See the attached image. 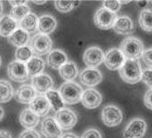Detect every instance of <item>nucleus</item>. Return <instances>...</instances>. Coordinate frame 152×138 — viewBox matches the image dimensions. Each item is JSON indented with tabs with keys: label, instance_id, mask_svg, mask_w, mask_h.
I'll return each instance as SVG.
<instances>
[{
	"label": "nucleus",
	"instance_id": "2f4dec72",
	"mask_svg": "<svg viewBox=\"0 0 152 138\" xmlns=\"http://www.w3.org/2000/svg\"><path fill=\"white\" fill-rule=\"evenodd\" d=\"M80 4V1H61V0H57V1L54 2L56 10L62 13L71 12L73 9L77 8Z\"/></svg>",
	"mask_w": 152,
	"mask_h": 138
},
{
	"label": "nucleus",
	"instance_id": "37998d69",
	"mask_svg": "<svg viewBox=\"0 0 152 138\" xmlns=\"http://www.w3.org/2000/svg\"><path fill=\"white\" fill-rule=\"evenodd\" d=\"M33 3L37 5H42V4H45L46 1H33Z\"/></svg>",
	"mask_w": 152,
	"mask_h": 138
},
{
	"label": "nucleus",
	"instance_id": "f8f14e48",
	"mask_svg": "<svg viewBox=\"0 0 152 138\" xmlns=\"http://www.w3.org/2000/svg\"><path fill=\"white\" fill-rule=\"evenodd\" d=\"M103 79L102 73L96 68H86L80 73V82L89 88L95 87L101 82Z\"/></svg>",
	"mask_w": 152,
	"mask_h": 138
},
{
	"label": "nucleus",
	"instance_id": "e433bc0d",
	"mask_svg": "<svg viewBox=\"0 0 152 138\" xmlns=\"http://www.w3.org/2000/svg\"><path fill=\"white\" fill-rule=\"evenodd\" d=\"M142 58H143V62L145 65L148 67L152 68V47L144 51Z\"/></svg>",
	"mask_w": 152,
	"mask_h": 138
},
{
	"label": "nucleus",
	"instance_id": "1a4fd4ad",
	"mask_svg": "<svg viewBox=\"0 0 152 138\" xmlns=\"http://www.w3.org/2000/svg\"><path fill=\"white\" fill-rule=\"evenodd\" d=\"M126 61V58L124 57L123 53L119 48H111L107 51L106 54L104 55V63L106 67L110 70H120Z\"/></svg>",
	"mask_w": 152,
	"mask_h": 138
},
{
	"label": "nucleus",
	"instance_id": "9b49d317",
	"mask_svg": "<svg viewBox=\"0 0 152 138\" xmlns=\"http://www.w3.org/2000/svg\"><path fill=\"white\" fill-rule=\"evenodd\" d=\"M83 62L88 68H96L104 62V52L97 46L88 47L83 54Z\"/></svg>",
	"mask_w": 152,
	"mask_h": 138
},
{
	"label": "nucleus",
	"instance_id": "393cba45",
	"mask_svg": "<svg viewBox=\"0 0 152 138\" xmlns=\"http://www.w3.org/2000/svg\"><path fill=\"white\" fill-rule=\"evenodd\" d=\"M59 73L61 79L66 81H72L78 75V68L77 65L73 62H67L60 69Z\"/></svg>",
	"mask_w": 152,
	"mask_h": 138
},
{
	"label": "nucleus",
	"instance_id": "f03ea898",
	"mask_svg": "<svg viewBox=\"0 0 152 138\" xmlns=\"http://www.w3.org/2000/svg\"><path fill=\"white\" fill-rule=\"evenodd\" d=\"M142 67L138 60H126L120 68L119 75L125 82L135 84L142 79Z\"/></svg>",
	"mask_w": 152,
	"mask_h": 138
},
{
	"label": "nucleus",
	"instance_id": "aec40b11",
	"mask_svg": "<svg viewBox=\"0 0 152 138\" xmlns=\"http://www.w3.org/2000/svg\"><path fill=\"white\" fill-rule=\"evenodd\" d=\"M67 62H68V57L66 55V53L61 49L51 50L48 56V65L53 69H60Z\"/></svg>",
	"mask_w": 152,
	"mask_h": 138
},
{
	"label": "nucleus",
	"instance_id": "49530a36",
	"mask_svg": "<svg viewBox=\"0 0 152 138\" xmlns=\"http://www.w3.org/2000/svg\"><path fill=\"white\" fill-rule=\"evenodd\" d=\"M151 3H152V1H151Z\"/></svg>",
	"mask_w": 152,
	"mask_h": 138
},
{
	"label": "nucleus",
	"instance_id": "6e6552de",
	"mask_svg": "<svg viewBox=\"0 0 152 138\" xmlns=\"http://www.w3.org/2000/svg\"><path fill=\"white\" fill-rule=\"evenodd\" d=\"M53 42L48 35L37 33L31 39L30 47L36 55H44L51 51Z\"/></svg>",
	"mask_w": 152,
	"mask_h": 138
},
{
	"label": "nucleus",
	"instance_id": "7ed1b4c3",
	"mask_svg": "<svg viewBox=\"0 0 152 138\" xmlns=\"http://www.w3.org/2000/svg\"><path fill=\"white\" fill-rule=\"evenodd\" d=\"M59 93L64 104L73 105L81 100L83 90L80 84L74 81H65L60 87Z\"/></svg>",
	"mask_w": 152,
	"mask_h": 138
},
{
	"label": "nucleus",
	"instance_id": "a19ab883",
	"mask_svg": "<svg viewBox=\"0 0 152 138\" xmlns=\"http://www.w3.org/2000/svg\"><path fill=\"white\" fill-rule=\"evenodd\" d=\"M60 138H78L77 135H75L74 134H62Z\"/></svg>",
	"mask_w": 152,
	"mask_h": 138
},
{
	"label": "nucleus",
	"instance_id": "412c9836",
	"mask_svg": "<svg viewBox=\"0 0 152 138\" xmlns=\"http://www.w3.org/2000/svg\"><path fill=\"white\" fill-rule=\"evenodd\" d=\"M57 26V21L54 16L50 14H45L38 20L39 32L45 35H48L55 30Z\"/></svg>",
	"mask_w": 152,
	"mask_h": 138
},
{
	"label": "nucleus",
	"instance_id": "bb28decb",
	"mask_svg": "<svg viewBox=\"0 0 152 138\" xmlns=\"http://www.w3.org/2000/svg\"><path fill=\"white\" fill-rule=\"evenodd\" d=\"M14 97L12 83L6 79H0V103L9 102Z\"/></svg>",
	"mask_w": 152,
	"mask_h": 138
},
{
	"label": "nucleus",
	"instance_id": "ea45409f",
	"mask_svg": "<svg viewBox=\"0 0 152 138\" xmlns=\"http://www.w3.org/2000/svg\"><path fill=\"white\" fill-rule=\"evenodd\" d=\"M10 3L12 4L13 7H17V6H21V5L27 4V1H25V0H22V1H16V0H14V1H12V0H10Z\"/></svg>",
	"mask_w": 152,
	"mask_h": 138
},
{
	"label": "nucleus",
	"instance_id": "c85d7f7f",
	"mask_svg": "<svg viewBox=\"0 0 152 138\" xmlns=\"http://www.w3.org/2000/svg\"><path fill=\"white\" fill-rule=\"evenodd\" d=\"M139 25L141 29L146 32H152V10H143L139 16Z\"/></svg>",
	"mask_w": 152,
	"mask_h": 138
},
{
	"label": "nucleus",
	"instance_id": "c03bdc74",
	"mask_svg": "<svg viewBox=\"0 0 152 138\" xmlns=\"http://www.w3.org/2000/svg\"><path fill=\"white\" fill-rule=\"evenodd\" d=\"M3 13V5H2V2L0 1V16L2 15Z\"/></svg>",
	"mask_w": 152,
	"mask_h": 138
},
{
	"label": "nucleus",
	"instance_id": "7c9ffc66",
	"mask_svg": "<svg viewBox=\"0 0 152 138\" xmlns=\"http://www.w3.org/2000/svg\"><path fill=\"white\" fill-rule=\"evenodd\" d=\"M32 55H33V51L31 49L30 46H25L22 47H18L14 54L16 61L24 62V63L25 62L27 63L31 58H32Z\"/></svg>",
	"mask_w": 152,
	"mask_h": 138
},
{
	"label": "nucleus",
	"instance_id": "72a5a7b5",
	"mask_svg": "<svg viewBox=\"0 0 152 138\" xmlns=\"http://www.w3.org/2000/svg\"><path fill=\"white\" fill-rule=\"evenodd\" d=\"M141 81H143L144 83H145L148 87L152 89V68L145 69L142 72V79Z\"/></svg>",
	"mask_w": 152,
	"mask_h": 138
},
{
	"label": "nucleus",
	"instance_id": "f3484780",
	"mask_svg": "<svg viewBox=\"0 0 152 138\" xmlns=\"http://www.w3.org/2000/svg\"><path fill=\"white\" fill-rule=\"evenodd\" d=\"M36 95H37V93H36L32 85L23 84V85L18 87V89L16 90L14 98L20 103L29 104L36 98Z\"/></svg>",
	"mask_w": 152,
	"mask_h": 138
},
{
	"label": "nucleus",
	"instance_id": "f257e3e1",
	"mask_svg": "<svg viewBox=\"0 0 152 138\" xmlns=\"http://www.w3.org/2000/svg\"><path fill=\"white\" fill-rule=\"evenodd\" d=\"M119 49L123 53L126 60H139L142 58L145 51L143 42L133 36H128L125 38Z\"/></svg>",
	"mask_w": 152,
	"mask_h": 138
},
{
	"label": "nucleus",
	"instance_id": "dca6fc26",
	"mask_svg": "<svg viewBox=\"0 0 152 138\" xmlns=\"http://www.w3.org/2000/svg\"><path fill=\"white\" fill-rule=\"evenodd\" d=\"M29 109L38 116H45L51 109V106L45 95H38L29 103Z\"/></svg>",
	"mask_w": 152,
	"mask_h": 138
},
{
	"label": "nucleus",
	"instance_id": "c9c22d12",
	"mask_svg": "<svg viewBox=\"0 0 152 138\" xmlns=\"http://www.w3.org/2000/svg\"><path fill=\"white\" fill-rule=\"evenodd\" d=\"M18 138H41V135L35 130H25L19 134Z\"/></svg>",
	"mask_w": 152,
	"mask_h": 138
},
{
	"label": "nucleus",
	"instance_id": "4468645a",
	"mask_svg": "<svg viewBox=\"0 0 152 138\" xmlns=\"http://www.w3.org/2000/svg\"><path fill=\"white\" fill-rule=\"evenodd\" d=\"M31 85L34 88L36 93H38L40 95H45L49 90H52L54 82L49 75L43 73L41 75L32 78V84Z\"/></svg>",
	"mask_w": 152,
	"mask_h": 138
},
{
	"label": "nucleus",
	"instance_id": "2eb2a0df",
	"mask_svg": "<svg viewBox=\"0 0 152 138\" xmlns=\"http://www.w3.org/2000/svg\"><path fill=\"white\" fill-rule=\"evenodd\" d=\"M42 134L45 138H60L61 136V130L58 125L54 117L44 118L41 126Z\"/></svg>",
	"mask_w": 152,
	"mask_h": 138
},
{
	"label": "nucleus",
	"instance_id": "5701e85b",
	"mask_svg": "<svg viewBox=\"0 0 152 138\" xmlns=\"http://www.w3.org/2000/svg\"><path fill=\"white\" fill-rule=\"evenodd\" d=\"M29 77H36L43 74L45 68V61L38 56H34L26 63Z\"/></svg>",
	"mask_w": 152,
	"mask_h": 138
},
{
	"label": "nucleus",
	"instance_id": "39448f33",
	"mask_svg": "<svg viewBox=\"0 0 152 138\" xmlns=\"http://www.w3.org/2000/svg\"><path fill=\"white\" fill-rule=\"evenodd\" d=\"M101 118L103 123L107 127H116L121 124L123 120L122 111L117 106L110 104L105 106L101 113Z\"/></svg>",
	"mask_w": 152,
	"mask_h": 138
},
{
	"label": "nucleus",
	"instance_id": "a18cd8bd",
	"mask_svg": "<svg viewBox=\"0 0 152 138\" xmlns=\"http://www.w3.org/2000/svg\"><path fill=\"white\" fill-rule=\"evenodd\" d=\"M1 63H2V58H1V55H0V66H1Z\"/></svg>",
	"mask_w": 152,
	"mask_h": 138
},
{
	"label": "nucleus",
	"instance_id": "4be33fe9",
	"mask_svg": "<svg viewBox=\"0 0 152 138\" xmlns=\"http://www.w3.org/2000/svg\"><path fill=\"white\" fill-rule=\"evenodd\" d=\"M29 40H30L29 33H28L27 31H25L24 29L20 28H18L12 34H10L8 37L9 43L16 47H22L25 46H28Z\"/></svg>",
	"mask_w": 152,
	"mask_h": 138
},
{
	"label": "nucleus",
	"instance_id": "a878e982",
	"mask_svg": "<svg viewBox=\"0 0 152 138\" xmlns=\"http://www.w3.org/2000/svg\"><path fill=\"white\" fill-rule=\"evenodd\" d=\"M38 20L37 15L30 12L20 22V29L27 31L28 33H34L38 29Z\"/></svg>",
	"mask_w": 152,
	"mask_h": 138
},
{
	"label": "nucleus",
	"instance_id": "cd10ccee",
	"mask_svg": "<svg viewBox=\"0 0 152 138\" xmlns=\"http://www.w3.org/2000/svg\"><path fill=\"white\" fill-rule=\"evenodd\" d=\"M45 95L49 101V104L51 106V108L53 109V111H59L62 108H64V103L62 101L61 97L59 93V91L56 90H49L48 92H46Z\"/></svg>",
	"mask_w": 152,
	"mask_h": 138
},
{
	"label": "nucleus",
	"instance_id": "79ce46f5",
	"mask_svg": "<svg viewBox=\"0 0 152 138\" xmlns=\"http://www.w3.org/2000/svg\"><path fill=\"white\" fill-rule=\"evenodd\" d=\"M4 115H5V112H4V110L2 107H0V121H1L4 117Z\"/></svg>",
	"mask_w": 152,
	"mask_h": 138
},
{
	"label": "nucleus",
	"instance_id": "a211bd4d",
	"mask_svg": "<svg viewBox=\"0 0 152 138\" xmlns=\"http://www.w3.org/2000/svg\"><path fill=\"white\" fill-rule=\"evenodd\" d=\"M113 29L115 32L120 35H130L134 31V25L132 18L124 15V16L117 17Z\"/></svg>",
	"mask_w": 152,
	"mask_h": 138
},
{
	"label": "nucleus",
	"instance_id": "4c0bfd02",
	"mask_svg": "<svg viewBox=\"0 0 152 138\" xmlns=\"http://www.w3.org/2000/svg\"><path fill=\"white\" fill-rule=\"evenodd\" d=\"M144 102L146 108L152 110V89H149L144 97Z\"/></svg>",
	"mask_w": 152,
	"mask_h": 138
},
{
	"label": "nucleus",
	"instance_id": "58836bf2",
	"mask_svg": "<svg viewBox=\"0 0 152 138\" xmlns=\"http://www.w3.org/2000/svg\"><path fill=\"white\" fill-rule=\"evenodd\" d=\"M0 138H12L10 132L5 130H0Z\"/></svg>",
	"mask_w": 152,
	"mask_h": 138
},
{
	"label": "nucleus",
	"instance_id": "423d86ee",
	"mask_svg": "<svg viewBox=\"0 0 152 138\" xmlns=\"http://www.w3.org/2000/svg\"><path fill=\"white\" fill-rule=\"evenodd\" d=\"M55 120L61 130L68 131L73 129L77 122V116L71 109L62 108L57 111L55 114Z\"/></svg>",
	"mask_w": 152,
	"mask_h": 138
},
{
	"label": "nucleus",
	"instance_id": "0eeeda50",
	"mask_svg": "<svg viewBox=\"0 0 152 138\" xmlns=\"http://www.w3.org/2000/svg\"><path fill=\"white\" fill-rule=\"evenodd\" d=\"M146 122L140 117L133 118L126 126L123 131L124 138H143L146 131Z\"/></svg>",
	"mask_w": 152,
	"mask_h": 138
},
{
	"label": "nucleus",
	"instance_id": "f704fd0d",
	"mask_svg": "<svg viewBox=\"0 0 152 138\" xmlns=\"http://www.w3.org/2000/svg\"><path fill=\"white\" fill-rule=\"evenodd\" d=\"M81 138H102V135L96 129H89L83 132Z\"/></svg>",
	"mask_w": 152,
	"mask_h": 138
},
{
	"label": "nucleus",
	"instance_id": "6ab92c4d",
	"mask_svg": "<svg viewBox=\"0 0 152 138\" xmlns=\"http://www.w3.org/2000/svg\"><path fill=\"white\" fill-rule=\"evenodd\" d=\"M19 121L20 124L27 130H33L39 124L40 116L33 113L29 108H26L21 112Z\"/></svg>",
	"mask_w": 152,
	"mask_h": 138
},
{
	"label": "nucleus",
	"instance_id": "473e14b6",
	"mask_svg": "<svg viewBox=\"0 0 152 138\" xmlns=\"http://www.w3.org/2000/svg\"><path fill=\"white\" fill-rule=\"evenodd\" d=\"M103 8L107 9L112 12L116 13L121 9V3L117 0H106V1H103Z\"/></svg>",
	"mask_w": 152,
	"mask_h": 138
},
{
	"label": "nucleus",
	"instance_id": "20e7f679",
	"mask_svg": "<svg viewBox=\"0 0 152 138\" xmlns=\"http://www.w3.org/2000/svg\"><path fill=\"white\" fill-rule=\"evenodd\" d=\"M117 19L116 13L112 12L105 8L98 9L95 15H94V23L98 29L107 30L110 29H113V26Z\"/></svg>",
	"mask_w": 152,
	"mask_h": 138
},
{
	"label": "nucleus",
	"instance_id": "ddd939ff",
	"mask_svg": "<svg viewBox=\"0 0 152 138\" xmlns=\"http://www.w3.org/2000/svg\"><path fill=\"white\" fill-rule=\"evenodd\" d=\"M80 101L87 109H96L102 103V95L97 90L88 88L83 91Z\"/></svg>",
	"mask_w": 152,
	"mask_h": 138
},
{
	"label": "nucleus",
	"instance_id": "b1692460",
	"mask_svg": "<svg viewBox=\"0 0 152 138\" xmlns=\"http://www.w3.org/2000/svg\"><path fill=\"white\" fill-rule=\"evenodd\" d=\"M18 29V23L10 16L4 15L0 18V36L9 37Z\"/></svg>",
	"mask_w": 152,
	"mask_h": 138
},
{
	"label": "nucleus",
	"instance_id": "c756f323",
	"mask_svg": "<svg viewBox=\"0 0 152 138\" xmlns=\"http://www.w3.org/2000/svg\"><path fill=\"white\" fill-rule=\"evenodd\" d=\"M30 13V8L28 5H21V6L13 7L10 10V17L16 22H21L27 15Z\"/></svg>",
	"mask_w": 152,
	"mask_h": 138
},
{
	"label": "nucleus",
	"instance_id": "9d476101",
	"mask_svg": "<svg viewBox=\"0 0 152 138\" xmlns=\"http://www.w3.org/2000/svg\"><path fill=\"white\" fill-rule=\"evenodd\" d=\"M7 72L9 78L16 82H25L29 78L26 63L18 61L10 62L8 65Z\"/></svg>",
	"mask_w": 152,
	"mask_h": 138
}]
</instances>
